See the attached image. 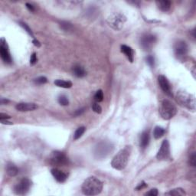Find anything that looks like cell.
<instances>
[{"label": "cell", "mask_w": 196, "mask_h": 196, "mask_svg": "<svg viewBox=\"0 0 196 196\" xmlns=\"http://www.w3.org/2000/svg\"><path fill=\"white\" fill-rule=\"evenodd\" d=\"M103 183L96 177H89L82 185V191L86 195H96L101 192Z\"/></svg>", "instance_id": "6da1fadb"}, {"label": "cell", "mask_w": 196, "mask_h": 196, "mask_svg": "<svg viewBox=\"0 0 196 196\" xmlns=\"http://www.w3.org/2000/svg\"><path fill=\"white\" fill-rule=\"evenodd\" d=\"M18 172H19V169L15 164L12 163V162H9L6 165V172L11 177L17 175Z\"/></svg>", "instance_id": "e0dca14e"}, {"label": "cell", "mask_w": 196, "mask_h": 196, "mask_svg": "<svg viewBox=\"0 0 196 196\" xmlns=\"http://www.w3.org/2000/svg\"><path fill=\"white\" fill-rule=\"evenodd\" d=\"M32 42H33L34 45L36 46V47H40V46H41V44H40V42H39V41H38V40L34 39V40H33V41H32Z\"/></svg>", "instance_id": "f35d334b"}, {"label": "cell", "mask_w": 196, "mask_h": 196, "mask_svg": "<svg viewBox=\"0 0 196 196\" xmlns=\"http://www.w3.org/2000/svg\"><path fill=\"white\" fill-rule=\"evenodd\" d=\"M94 100L97 103L103 101V100H104V93H103L102 90H99L96 92L94 95Z\"/></svg>", "instance_id": "d4e9b609"}, {"label": "cell", "mask_w": 196, "mask_h": 196, "mask_svg": "<svg viewBox=\"0 0 196 196\" xmlns=\"http://www.w3.org/2000/svg\"><path fill=\"white\" fill-rule=\"evenodd\" d=\"M158 82H159V87L163 90V92H165L166 94L169 95V96H172L170 84L168 80H167V78L164 75H159L158 77Z\"/></svg>", "instance_id": "4fadbf2b"}, {"label": "cell", "mask_w": 196, "mask_h": 196, "mask_svg": "<svg viewBox=\"0 0 196 196\" xmlns=\"http://www.w3.org/2000/svg\"><path fill=\"white\" fill-rule=\"evenodd\" d=\"M9 102V100L4 99V98H2L1 99V104H8Z\"/></svg>", "instance_id": "ab89813d"}, {"label": "cell", "mask_w": 196, "mask_h": 196, "mask_svg": "<svg viewBox=\"0 0 196 196\" xmlns=\"http://www.w3.org/2000/svg\"><path fill=\"white\" fill-rule=\"evenodd\" d=\"M11 116L9 115L6 114V113H0V120H5V119H10Z\"/></svg>", "instance_id": "e575fe53"}, {"label": "cell", "mask_w": 196, "mask_h": 196, "mask_svg": "<svg viewBox=\"0 0 196 196\" xmlns=\"http://www.w3.org/2000/svg\"><path fill=\"white\" fill-rule=\"evenodd\" d=\"M165 133V129L162 128V127L161 126H156V128L154 129V131H153V136H154L155 139H157L161 138L162 136H163Z\"/></svg>", "instance_id": "603a6c76"}, {"label": "cell", "mask_w": 196, "mask_h": 196, "mask_svg": "<svg viewBox=\"0 0 196 196\" xmlns=\"http://www.w3.org/2000/svg\"><path fill=\"white\" fill-rule=\"evenodd\" d=\"M150 136L149 131H144L141 135L140 138V146L142 149H145L148 146L149 143Z\"/></svg>", "instance_id": "ac0fdd59"}, {"label": "cell", "mask_w": 196, "mask_h": 196, "mask_svg": "<svg viewBox=\"0 0 196 196\" xmlns=\"http://www.w3.org/2000/svg\"><path fill=\"white\" fill-rule=\"evenodd\" d=\"M158 8L162 12H167L170 9L171 7V2L168 0H164V1H157L156 2Z\"/></svg>", "instance_id": "d6986e66"}, {"label": "cell", "mask_w": 196, "mask_h": 196, "mask_svg": "<svg viewBox=\"0 0 196 196\" xmlns=\"http://www.w3.org/2000/svg\"><path fill=\"white\" fill-rule=\"evenodd\" d=\"M156 42V37L152 34H145L140 39V44L143 50L150 51Z\"/></svg>", "instance_id": "9c48e42d"}, {"label": "cell", "mask_w": 196, "mask_h": 196, "mask_svg": "<svg viewBox=\"0 0 196 196\" xmlns=\"http://www.w3.org/2000/svg\"><path fill=\"white\" fill-rule=\"evenodd\" d=\"M0 55H1L2 59L5 63H7V64L12 63V59L9 51V47L6 44V41L3 38H2L1 41H0Z\"/></svg>", "instance_id": "8fae6325"}, {"label": "cell", "mask_w": 196, "mask_h": 196, "mask_svg": "<svg viewBox=\"0 0 196 196\" xmlns=\"http://www.w3.org/2000/svg\"><path fill=\"white\" fill-rule=\"evenodd\" d=\"M51 164L53 165H66L68 164V159L64 153L60 151H55L51 154L49 158Z\"/></svg>", "instance_id": "52a82bcc"}, {"label": "cell", "mask_w": 196, "mask_h": 196, "mask_svg": "<svg viewBox=\"0 0 196 196\" xmlns=\"http://www.w3.org/2000/svg\"><path fill=\"white\" fill-rule=\"evenodd\" d=\"M37 61H38V59H37V55H36V53H33L32 55H31L30 64H32V65H34V64H36Z\"/></svg>", "instance_id": "836d02e7"}, {"label": "cell", "mask_w": 196, "mask_h": 196, "mask_svg": "<svg viewBox=\"0 0 196 196\" xmlns=\"http://www.w3.org/2000/svg\"><path fill=\"white\" fill-rule=\"evenodd\" d=\"M20 24H21V25L22 26L23 28H24V30H25L26 32H27L28 33L29 35H30L32 37V38H34V35H33V33H32V30H31V28L28 27V24H26V23H24V22H20Z\"/></svg>", "instance_id": "4dcf8cb0"}, {"label": "cell", "mask_w": 196, "mask_h": 196, "mask_svg": "<svg viewBox=\"0 0 196 196\" xmlns=\"http://www.w3.org/2000/svg\"><path fill=\"white\" fill-rule=\"evenodd\" d=\"M51 174L54 176V178L58 182H61V183L65 182L67 179V175L66 173H64V172L58 169V168H53V169H51Z\"/></svg>", "instance_id": "9a60e30c"}, {"label": "cell", "mask_w": 196, "mask_h": 196, "mask_svg": "<svg viewBox=\"0 0 196 196\" xmlns=\"http://www.w3.org/2000/svg\"><path fill=\"white\" fill-rule=\"evenodd\" d=\"M38 108V106L32 103H20L15 106V109L20 112L32 111Z\"/></svg>", "instance_id": "5bb4252c"}, {"label": "cell", "mask_w": 196, "mask_h": 196, "mask_svg": "<svg viewBox=\"0 0 196 196\" xmlns=\"http://www.w3.org/2000/svg\"><path fill=\"white\" fill-rule=\"evenodd\" d=\"M73 71L75 76L77 77H84L86 75L85 70L81 65L74 66L73 68Z\"/></svg>", "instance_id": "ffe728a7"}, {"label": "cell", "mask_w": 196, "mask_h": 196, "mask_svg": "<svg viewBox=\"0 0 196 196\" xmlns=\"http://www.w3.org/2000/svg\"><path fill=\"white\" fill-rule=\"evenodd\" d=\"M113 149L111 142L102 141L95 146L94 156L96 159H104L110 154Z\"/></svg>", "instance_id": "5b68a950"}, {"label": "cell", "mask_w": 196, "mask_h": 196, "mask_svg": "<svg viewBox=\"0 0 196 196\" xmlns=\"http://www.w3.org/2000/svg\"><path fill=\"white\" fill-rule=\"evenodd\" d=\"M159 192H158V190L156 188H153V189L150 190L149 191L145 193V195H149V196H156L158 195Z\"/></svg>", "instance_id": "d6a6232c"}, {"label": "cell", "mask_w": 196, "mask_h": 196, "mask_svg": "<svg viewBox=\"0 0 196 196\" xmlns=\"http://www.w3.org/2000/svg\"><path fill=\"white\" fill-rule=\"evenodd\" d=\"M1 123L2 124H9V125H12V123L7 121V119H5V120H1Z\"/></svg>", "instance_id": "60d3db41"}, {"label": "cell", "mask_w": 196, "mask_h": 196, "mask_svg": "<svg viewBox=\"0 0 196 196\" xmlns=\"http://www.w3.org/2000/svg\"><path fill=\"white\" fill-rule=\"evenodd\" d=\"M146 61H147V64L150 66L151 67H154L155 66V59H154V57L152 56V55H149L146 58Z\"/></svg>", "instance_id": "1f68e13d"}, {"label": "cell", "mask_w": 196, "mask_h": 196, "mask_svg": "<svg viewBox=\"0 0 196 196\" xmlns=\"http://www.w3.org/2000/svg\"><path fill=\"white\" fill-rule=\"evenodd\" d=\"M176 100L183 107L192 111L195 110V96L185 90H179L176 93Z\"/></svg>", "instance_id": "3957f363"}, {"label": "cell", "mask_w": 196, "mask_h": 196, "mask_svg": "<svg viewBox=\"0 0 196 196\" xmlns=\"http://www.w3.org/2000/svg\"><path fill=\"white\" fill-rule=\"evenodd\" d=\"M85 130L86 129L84 126L79 127V128H78L77 130H76V131H75L74 134V140H77V139H80V138L82 136V135L84 133Z\"/></svg>", "instance_id": "cb8c5ba5"}, {"label": "cell", "mask_w": 196, "mask_h": 196, "mask_svg": "<svg viewBox=\"0 0 196 196\" xmlns=\"http://www.w3.org/2000/svg\"><path fill=\"white\" fill-rule=\"evenodd\" d=\"M177 113L176 107L168 100H163L159 107V113L162 119H170Z\"/></svg>", "instance_id": "277c9868"}, {"label": "cell", "mask_w": 196, "mask_h": 196, "mask_svg": "<svg viewBox=\"0 0 196 196\" xmlns=\"http://www.w3.org/2000/svg\"><path fill=\"white\" fill-rule=\"evenodd\" d=\"M92 109H93V111L96 113H100L102 112V108H101L100 106L97 104V103H94L92 105Z\"/></svg>", "instance_id": "f1b7e54d"}, {"label": "cell", "mask_w": 196, "mask_h": 196, "mask_svg": "<svg viewBox=\"0 0 196 196\" xmlns=\"http://www.w3.org/2000/svg\"><path fill=\"white\" fill-rule=\"evenodd\" d=\"M31 185H32V182L28 178H24L16 185H15L14 192L20 195L25 194L29 191Z\"/></svg>", "instance_id": "ba28073f"}, {"label": "cell", "mask_w": 196, "mask_h": 196, "mask_svg": "<svg viewBox=\"0 0 196 196\" xmlns=\"http://www.w3.org/2000/svg\"><path fill=\"white\" fill-rule=\"evenodd\" d=\"M58 102L62 106H67L69 104V100L67 99V96H65L64 95H61L58 97Z\"/></svg>", "instance_id": "484cf974"}, {"label": "cell", "mask_w": 196, "mask_h": 196, "mask_svg": "<svg viewBox=\"0 0 196 196\" xmlns=\"http://www.w3.org/2000/svg\"><path fill=\"white\" fill-rule=\"evenodd\" d=\"M84 110H85V109H84V108L79 109V110H76V111H75L74 115H75V116H79V115H81L83 113H84Z\"/></svg>", "instance_id": "74e56055"}, {"label": "cell", "mask_w": 196, "mask_h": 196, "mask_svg": "<svg viewBox=\"0 0 196 196\" xmlns=\"http://www.w3.org/2000/svg\"><path fill=\"white\" fill-rule=\"evenodd\" d=\"M165 195H175V196H179V195H185L186 193L184 191L182 188H175V189L171 190L168 192L165 193Z\"/></svg>", "instance_id": "7402d4cb"}, {"label": "cell", "mask_w": 196, "mask_h": 196, "mask_svg": "<svg viewBox=\"0 0 196 196\" xmlns=\"http://www.w3.org/2000/svg\"><path fill=\"white\" fill-rule=\"evenodd\" d=\"M61 28L63 29V30L67 32V31H70V29L72 28V25L71 24H70V23L67 22V21H61Z\"/></svg>", "instance_id": "4316f807"}, {"label": "cell", "mask_w": 196, "mask_h": 196, "mask_svg": "<svg viewBox=\"0 0 196 196\" xmlns=\"http://www.w3.org/2000/svg\"><path fill=\"white\" fill-rule=\"evenodd\" d=\"M55 84L59 87L63 88H70L72 87V83L70 81H63V80H56L55 81Z\"/></svg>", "instance_id": "44dd1931"}, {"label": "cell", "mask_w": 196, "mask_h": 196, "mask_svg": "<svg viewBox=\"0 0 196 196\" xmlns=\"http://www.w3.org/2000/svg\"><path fill=\"white\" fill-rule=\"evenodd\" d=\"M170 157V146L168 140H164L161 145L160 149L156 155V158L159 160H166Z\"/></svg>", "instance_id": "30bf717a"}, {"label": "cell", "mask_w": 196, "mask_h": 196, "mask_svg": "<svg viewBox=\"0 0 196 196\" xmlns=\"http://www.w3.org/2000/svg\"><path fill=\"white\" fill-rule=\"evenodd\" d=\"M189 164L193 167L196 166V154L195 153H192L189 159Z\"/></svg>", "instance_id": "83f0119b"}, {"label": "cell", "mask_w": 196, "mask_h": 196, "mask_svg": "<svg viewBox=\"0 0 196 196\" xmlns=\"http://www.w3.org/2000/svg\"><path fill=\"white\" fill-rule=\"evenodd\" d=\"M146 186H147L146 184H145L144 182H142L140 184H139V185H137V187L136 188V190H141L142 189V188H145Z\"/></svg>", "instance_id": "d590c367"}, {"label": "cell", "mask_w": 196, "mask_h": 196, "mask_svg": "<svg viewBox=\"0 0 196 196\" xmlns=\"http://www.w3.org/2000/svg\"><path fill=\"white\" fill-rule=\"evenodd\" d=\"M130 153V150L129 147H126V148L121 149L112 160V167L117 170L124 169L125 167L126 166L127 162H128Z\"/></svg>", "instance_id": "7a4b0ae2"}, {"label": "cell", "mask_w": 196, "mask_h": 196, "mask_svg": "<svg viewBox=\"0 0 196 196\" xmlns=\"http://www.w3.org/2000/svg\"><path fill=\"white\" fill-rule=\"evenodd\" d=\"M26 7L30 12H35V7L30 3H26Z\"/></svg>", "instance_id": "8d00e7d4"}, {"label": "cell", "mask_w": 196, "mask_h": 196, "mask_svg": "<svg viewBox=\"0 0 196 196\" xmlns=\"http://www.w3.org/2000/svg\"><path fill=\"white\" fill-rule=\"evenodd\" d=\"M35 81V84H45V83L47 81V80L45 77H39L35 79V81Z\"/></svg>", "instance_id": "f546056e"}, {"label": "cell", "mask_w": 196, "mask_h": 196, "mask_svg": "<svg viewBox=\"0 0 196 196\" xmlns=\"http://www.w3.org/2000/svg\"><path fill=\"white\" fill-rule=\"evenodd\" d=\"M120 48L121 52L123 53L127 57V58H128L130 62H133V59H134V51H133V48L130 46L125 45V44L121 45Z\"/></svg>", "instance_id": "2e32d148"}, {"label": "cell", "mask_w": 196, "mask_h": 196, "mask_svg": "<svg viewBox=\"0 0 196 196\" xmlns=\"http://www.w3.org/2000/svg\"><path fill=\"white\" fill-rule=\"evenodd\" d=\"M175 55L178 58H182L185 55H186L187 51H188V46L186 43L183 41H179L175 43L174 47Z\"/></svg>", "instance_id": "7c38bea8"}, {"label": "cell", "mask_w": 196, "mask_h": 196, "mask_svg": "<svg viewBox=\"0 0 196 196\" xmlns=\"http://www.w3.org/2000/svg\"><path fill=\"white\" fill-rule=\"evenodd\" d=\"M126 21V17L119 12L111 14L107 18V23L115 30H120L123 27L124 23Z\"/></svg>", "instance_id": "8992f818"}]
</instances>
